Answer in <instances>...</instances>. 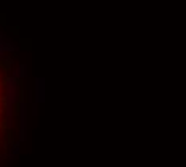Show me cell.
<instances>
[{"mask_svg": "<svg viewBox=\"0 0 186 167\" xmlns=\"http://www.w3.org/2000/svg\"><path fill=\"white\" fill-rule=\"evenodd\" d=\"M7 119H8V127H11V120H13V108L16 105L18 100V79L10 76L7 79Z\"/></svg>", "mask_w": 186, "mask_h": 167, "instance_id": "1", "label": "cell"}, {"mask_svg": "<svg viewBox=\"0 0 186 167\" xmlns=\"http://www.w3.org/2000/svg\"><path fill=\"white\" fill-rule=\"evenodd\" d=\"M27 138V103H20V141H24Z\"/></svg>", "mask_w": 186, "mask_h": 167, "instance_id": "2", "label": "cell"}, {"mask_svg": "<svg viewBox=\"0 0 186 167\" xmlns=\"http://www.w3.org/2000/svg\"><path fill=\"white\" fill-rule=\"evenodd\" d=\"M34 96H35V103H44L45 101V79L44 77H37L35 79V92H34Z\"/></svg>", "mask_w": 186, "mask_h": 167, "instance_id": "3", "label": "cell"}, {"mask_svg": "<svg viewBox=\"0 0 186 167\" xmlns=\"http://www.w3.org/2000/svg\"><path fill=\"white\" fill-rule=\"evenodd\" d=\"M18 157H20V143H15L11 148H10V153H8V159H10V162L13 164Z\"/></svg>", "mask_w": 186, "mask_h": 167, "instance_id": "4", "label": "cell"}, {"mask_svg": "<svg viewBox=\"0 0 186 167\" xmlns=\"http://www.w3.org/2000/svg\"><path fill=\"white\" fill-rule=\"evenodd\" d=\"M26 74H27V71H26V66H24V64H20V66H16L15 69H13V77L18 79V80H20L21 77H24Z\"/></svg>", "mask_w": 186, "mask_h": 167, "instance_id": "5", "label": "cell"}, {"mask_svg": "<svg viewBox=\"0 0 186 167\" xmlns=\"http://www.w3.org/2000/svg\"><path fill=\"white\" fill-rule=\"evenodd\" d=\"M3 114V108H2V105H0V116Z\"/></svg>", "mask_w": 186, "mask_h": 167, "instance_id": "6", "label": "cell"}, {"mask_svg": "<svg viewBox=\"0 0 186 167\" xmlns=\"http://www.w3.org/2000/svg\"><path fill=\"white\" fill-rule=\"evenodd\" d=\"M0 90H2V84H0Z\"/></svg>", "mask_w": 186, "mask_h": 167, "instance_id": "7", "label": "cell"}]
</instances>
